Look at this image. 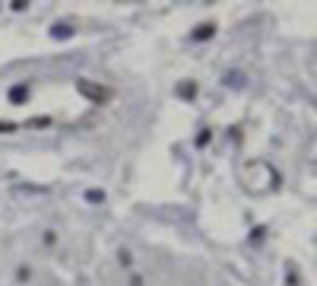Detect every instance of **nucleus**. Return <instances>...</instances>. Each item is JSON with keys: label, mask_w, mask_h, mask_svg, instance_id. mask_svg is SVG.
Masks as SVG:
<instances>
[{"label": "nucleus", "mask_w": 317, "mask_h": 286, "mask_svg": "<svg viewBox=\"0 0 317 286\" xmlns=\"http://www.w3.org/2000/svg\"><path fill=\"white\" fill-rule=\"evenodd\" d=\"M210 35H212V25H197V29H194V41L210 38Z\"/></svg>", "instance_id": "nucleus-2"}, {"label": "nucleus", "mask_w": 317, "mask_h": 286, "mask_svg": "<svg viewBox=\"0 0 317 286\" xmlns=\"http://www.w3.org/2000/svg\"><path fill=\"white\" fill-rule=\"evenodd\" d=\"M51 35H54L57 41H67V38L73 35V29H70V25H64V22H61V25H54V29H51Z\"/></svg>", "instance_id": "nucleus-1"}, {"label": "nucleus", "mask_w": 317, "mask_h": 286, "mask_svg": "<svg viewBox=\"0 0 317 286\" xmlns=\"http://www.w3.org/2000/svg\"><path fill=\"white\" fill-rule=\"evenodd\" d=\"M25 95H29V89H25V86H13V89H10V99H13V102H22Z\"/></svg>", "instance_id": "nucleus-3"}, {"label": "nucleus", "mask_w": 317, "mask_h": 286, "mask_svg": "<svg viewBox=\"0 0 317 286\" xmlns=\"http://www.w3.org/2000/svg\"><path fill=\"white\" fill-rule=\"evenodd\" d=\"M86 201L99 204V201H105V194H102V191H86Z\"/></svg>", "instance_id": "nucleus-4"}]
</instances>
